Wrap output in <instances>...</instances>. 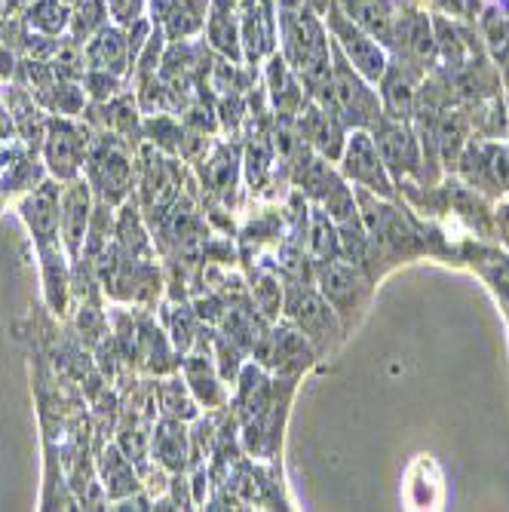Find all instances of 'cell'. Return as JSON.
I'll use <instances>...</instances> for the list:
<instances>
[{
    "label": "cell",
    "instance_id": "1",
    "mask_svg": "<svg viewBox=\"0 0 509 512\" xmlns=\"http://www.w3.org/2000/svg\"><path fill=\"white\" fill-rule=\"evenodd\" d=\"M83 178L89 181L96 200H105L111 206H120L123 200L132 197L135 188V160H132V145L117 132L96 129L92 132L89 157L83 166Z\"/></svg>",
    "mask_w": 509,
    "mask_h": 512
},
{
    "label": "cell",
    "instance_id": "2",
    "mask_svg": "<svg viewBox=\"0 0 509 512\" xmlns=\"http://www.w3.org/2000/svg\"><path fill=\"white\" fill-rule=\"evenodd\" d=\"M332 83L326 86V92L316 99L322 108H329L347 129H372L381 117H384V105L381 96L368 83L347 59L338 46L332 43Z\"/></svg>",
    "mask_w": 509,
    "mask_h": 512
},
{
    "label": "cell",
    "instance_id": "3",
    "mask_svg": "<svg viewBox=\"0 0 509 512\" xmlns=\"http://www.w3.org/2000/svg\"><path fill=\"white\" fill-rule=\"evenodd\" d=\"M283 310L295 329L313 344L316 356L329 353L341 338V319L332 304L319 295L316 286H307L301 279H292L283 292Z\"/></svg>",
    "mask_w": 509,
    "mask_h": 512
},
{
    "label": "cell",
    "instance_id": "4",
    "mask_svg": "<svg viewBox=\"0 0 509 512\" xmlns=\"http://www.w3.org/2000/svg\"><path fill=\"white\" fill-rule=\"evenodd\" d=\"M92 129L86 120L77 117H59L50 114L43 132V145H40V160L56 181H71L83 175L89 145H92Z\"/></svg>",
    "mask_w": 509,
    "mask_h": 512
},
{
    "label": "cell",
    "instance_id": "5",
    "mask_svg": "<svg viewBox=\"0 0 509 512\" xmlns=\"http://www.w3.org/2000/svg\"><path fill=\"white\" fill-rule=\"evenodd\" d=\"M338 169L350 184H359V188L368 194H375L381 200L396 197V181L378 154L372 129H350L347 132V145H344V154L338 160Z\"/></svg>",
    "mask_w": 509,
    "mask_h": 512
},
{
    "label": "cell",
    "instance_id": "6",
    "mask_svg": "<svg viewBox=\"0 0 509 512\" xmlns=\"http://www.w3.org/2000/svg\"><path fill=\"white\" fill-rule=\"evenodd\" d=\"M326 19V28H329V34H332V40H335V46L344 53V59L368 80V83H381L384 80V74H387V68H390V62H387V53H384V43H378L372 34H365L359 25H353L344 13H341V7L332 0V7H329V13L322 16Z\"/></svg>",
    "mask_w": 509,
    "mask_h": 512
},
{
    "label": "cell",
    "instance_id": "7",
    "mask_svg": "<svg viewBox=\"0 0 509 512\" xmlns=\"http://www.w3.org/2000/svg\"><path fill=\"white\" fill-rule=\"evenodd\" d=\"M252 356H255V362L261 368H270L280 378L295 381L298 375H304V371L313 365L316 350H313V344L295 329L292 322H280V325L270 322L264 338L252 350Z\"/></svg>",
    "mask_w": 509,
    "mask_h": 512
},
{
    "label": "cell",
    "instance_id": "8",
    "mask_svg": "<svg viewBox=\"0 0 509 512\" xmlns=\"http://www.w3.org/2000/svg\"><path fill=\"white\" fill-rule=\"evenodd\" d=\"M372 138L396 184H402L405 178L424 181V148H421L418 132L408 126V120H393L384 114L372 126Z\"/></svg>",
    "mask_w": 509,
    "mask_h": 512
},
{
    "label": "cell",
    "instance_id": "9",
    "mask_svg": "<svg viewBox=\"0 0 509 512\" xmlns=\"http://www.w3.org/2000/svg\"><path fill=\"white\" fill-rule=\"evenodd\" d=\"M19 215L28 227V234L34 240L37 249L43 246H56L62 243L59 237V221H62V181H56L53 175H46L37 188H31L22 203H19Z\"/></svg>",
    "mask_w": 509,
    "mask_h": 512
},
{
    "label": "cell",
    "instance_id": "10",
    "mask_svg": "<svg viewBox=\"0 0 509 512\" xmlns=\"http://www.w3.org/2000/svg\"><path fill=\"white\" fill-rule=\"evenodd\" d=\"M313 283H316L319 295L332 304V310L338 313L341 322H347L359 310L365 289H368L365 279H362V270L344 258L313 264Z\"/></svg>",
    "mask_w": 509,
    "mask_h": 512
},
{
    "label": "cell",
    "instance_id": "11",
    "mask_svg": "<svg viewBox=\"0 0 509 512\" xmlns=\"http://www.w3.org/2000/svg\"><path fill=\"white\" fill-rule=\"evenodd\" d=\"M181 365V353L172 347L166 329L154 313L135 310V368L148 371L154 378L175 375Z\"/></svg>",
    "mask_w": 509,
    "mask_h": 512
},
{
    "label": "cell",
    "instance_id": "12",
    "mask_svg": "<svg viewBox=\"0 0 509 512\" xmlns=\"http://www.w3.org/2000/svg\"><path fill=\"white\" fill-rule=\"evenodd\" d=\"M92 209H96V194H92L89 181L83 175L62 181V221H59V237L71 261L83 255L86 230L92 221Z\"/></svg>",
    "mask_w": 509,
    "mask_h": 512
},
{
    "label": "cell",
    "instance_id": "13",
    "mask_svg": "<svg viewBox=\"0 0 509 512\" xmlns=\"http://www.w3.org/2000/svg\"><path fill=\"white\" fill-rule=\"evenodd\" d=\"M298 135H301V142L307 148H313L316 154H322L326 160L338 163L341 154H344V145H347V126L329 111V108H322L319 102L307 99L301 114H298Z\"/></svg>",
    "mask_w": 509,
    "mask_h": 512
},
{
    "label": "cell",
    "instance_id": "14",
    "mask_svg": "<svg viewBox=\"0 0 509 512\" xmlns=\"http://www.w3.org/2000/svg\"><path fill=\"white\" fill-rule=\"evenodd\" d=\"M212 0H148V16L163 28L169 43L191 40L206 28Z\"/></svg>",
    "mask_w": 509,
    "mask_h": 512
},
{
    "label": "cell",
    "instance_id": "15",
    "mask_svg": "<svg viewBox=\"0 0 509 512\" xmlns=\"http://www.w3.org/2000/svg\"><path fill=\"white\" fill-rule=\"evenodd\" d=\"M191 457H194V442L184 421H175V417H160V421H154L151 460L157 467H163L169 476H178L191 467Z\"/></svg>",
    "mask_w": 509,
    "mask_h": 512
},
{
    "label": "cell",
    "instance_id": "16",
    "mask_svg": "<svg viewBox=\"0 0 509 512\" xmlns=\"http://www.w3.org/2000/svg\"><path fill=\"white\" fill-rule=\"evenodd\" d=\"M203 34L212 50L224 56L227 62H234V65L246 62L243 34H240V0H212Z\"/></svg>",
    "mask_w": 509,
    "mask_h": 512
},
{
    "label": "cell",
    "instance_id": "17",
    "mask_svg": "<svg viewBox=\"0 0 509 512\" xmlns=\"http://www.w3.org/2000/svg\"><path fill=\"white\" fill-rule=\"evenodd\" d=\"M181 378L191 387L194 399L203 408H224L227 405V381L221 378V371L212 359L209 350H191L181 356Z\"/></svg>",
    "mask_w": 509,
    "mask_h": 512
},
{
    "label": "cell",
    "instance_id": "18",
    "mask_svg": "<svg viewBox=\"0 0 509 512\" xmlns=\"http://www.w3.org/2000/svg\"><path fill=\"white\" fill-rule=\"evenodd\" d=\"M83 53H86V68H99V71L117 74L123 80L132 77L135 62H132L126 28H117V25L102 28L96 37L83 43Z\"/></svg>",
    "mask_w": 509,
    "mask_h": 512
},
{
    "label": "cell",
    "instance_id": "19",
    "mask_svg": "<svg viewBox=\"0 0 509 512\" xmlns=\"http://www.w3.org/2000/svg\"><path fill=\"white\" fill-rule=\"evenodd\" d=\"M240 34H243V56L246 62H258L261 56L276 53V16L270 0H240Z\"/></svg>",
    "mask_w": 509,
    "mask_h": 512
},
{
    "label": "cell",
    "instance_id": "20",
    "mask_svg": "<svg viewBox=\"0 0 509 512\" xmlns=\"http://www.w3.org/2000/svg\"><path fill=\"white\" fill-rule=\"evenodd\" d=\"M99 479H102L105 500H111V503L126 500L145 488L142 473H138V467L117 442H108L99 454Z\"/></svg>",
    "mask_w": 509,
    "mask_h": 512
},
{
    "label": "cell",
    "instance_id": "21",
    "mask_svg": "<svg viewBox=\"0 0 509 512\" xmlns=\"http://www.w3.org/2000/svg\"><path fill=\"white\" fill-rule=\"evenodd\" d=\"M114 243L126 258H154V243H151V230L148 218L138 209V200L129 197L117 206L114 218Z\"/></svg>",
    "mask_w": 509,
    "mask_h": 512
},
{
    "label": "cell",
    "instance_id": "22",
    "mask_svg": "<svg viewBox=\"0 0 509 512\" xmlns=\"http://www.w3.org/2000/svg\"><path fill=\"white\" fill-rule=\"evenodd\" d=\"M40 255V276H43V298L53 313H65L71 301V258L62 243L37 249Z\"/></svg>",
    "mask_w": 509,
    "mask_h": 512
},
{
    "label": "cell",
    "instance_id": "23",
    "mask_svg": "<svg viewBox=\"0 0 509 512\" xmlns=\"http://www.w3.org/2000/svg\"><path fill=\"white\" fill-rule=\"evenodd\" d=\"M267 86H270V102H273L276 114L295 120L301 114L307 96H304V86H301L298 74L283 59V53L267 56Z\"/></svg>",
    "mask_w": 509,
    "mask_h": 512
},
{
    "label": "cell",
    "instance_id": "24",
    "mask_svg": "<svg viewBox=\"0 0 509 512\" xmlns=\"http://www.w3.org/2000/svg\"><path fill=\"white\" fill-rule=\"evenodd\" d=\"M341 7V13L359 25L365 34H372L378 43H393L396 34V16H393V4L390 0H335Z\"/></svg>",
    "mask_w": 509,
    "mask_h": 512
},
{
    "label": "cell",
    "instance_id": "25",
    "mask_svg": "<svg viewBox=\"0 0 509 512\" xmlns=\"http://www.w3.org/2000/svg\"><path fill=\"white\" fill-rule=\"evenodd\" d=\"M270 393H273V387H270L267 371L258 362L243 365L240 387H237V411H240L243 424H252L270 411Z\"/></svg>",
    "mask_w": 509,
    "mask_h": 512
},
{
    "label": "cell",
    "instance_id": "26",
    "mask_svg": "<svg viewBox=\"0 0 509 512\" xmlns=\"http://www.w3.org/2000/svg\"><path fill=\"white\" fill-rule=\"evenodd\" d=\"M163 329H166L172 347L184 356V353H191L200 344L206 322L197 316L194 307L172 301V304H163Z\"/></svg>",
    "mask_w": 509,
    "mask_h": 512
},
{
    "label": "cell",
    "instance_id": "27",
    "mask_svg": "<svg viewBox=\"0 0 509 512\" xmlns=\"http://www.w3.org/2000/svg\"><path fill=\"white\" fill-rule=\"evenodd\" d=\"M154 393H157V408L163 417H175V421H184V424L200 417V402L194 399L191 387L184 384L181 371H175V375H163L154 384Z\"/></svg>",
    "mask_w": 509,
    "mask_h": 512
},
{
    "label": "cell",
    "instance_id": "28",
    "mask_svg": "<svg viewBox=\"0 0 509 512\" xmlns=\"http://www.w3.org/2000/svg\"><path fill=\"white\" fill-rule=\"evenodd\" d=\"M307 249H310V258L319 264V261H335L341 258V234H338V224L335 218L313 206L307 212Z\"/></svg>",
    "mask_w": 509,
    "mask_h": 512
},
{
    "label": "cell",
    "instance_id": "29",
    "mask_svg": "<svg viewBox=\"0 0 509 512\" xmlns=\"http://www.w3.org/2000/svg\"><path fill=\"white\" fill-rule=\"evenodd\" d=\"M22 22L28 31L46 37H65L71 25V4L68 0H34L31 7H25Z\"/></svg>",
    "mask_w": 509,
    "mask_h": 512
},
{
    "label": "cell",
    "instance_id": "30",
    "mask_svg": "<svg viewBox=\"0 0 509 512\" xmlns=\"http://www.w3.org/2000/svg\"><path fill=\"white\" fill-rule=\"evenodd\" d=\"M433 142H436V154H439V163L445 166V169H454L457 166V160H460V154H464V148H467V120H464V114H451V111H445L439 120H436V126H433Z\"/></svg>",
    "mask_w": 509,
    "mask_h": 512
},
{
    "label": "cell",
    "instance_id": "31",
    "mask_svg": "<svg viewBox=\"0 0 509 512\" xmlns=\"http://www.w3.org/2000/svg\"><path fill=\"white\" fill-rule=\"evenodd\" d=\"M414 102H418V89H414V80L405 71L387 68L384 80H381V105L384 114L393 120H408L414 111Z\"/></svg>",
    "mask_w": 509,
    "mask_h": 512
},
{
    "label": "cell",
    "instance_id": "32",
    "mask_svg": "<svg viewBox=\"0 0 509 512\" xmlns=\"http://www.w3.org/2000/svg\"><path fill=\"white\" fill-rule=\"evenodd\" d=\"M108 25H111L108 0H71L68 37H74L77 43H86V40H92Z\"/></svg>",
    "mask_w": 509,
    "mask_h": 512
},
{
    "label": "cell",
    "instance_id": "33",
    "mask_svg": "<svg viewBox=\"0 0 509 512\" xmlns=\"http://www.w3.org/2000/svg\"><path fill=\"white\" fill-rule=\"evenodd\" d=\"M184 129L172 114H145V123H142V138L151 142L160 154H169V157H178L181 154V142H184Z\"/></svg>",
    "mask_w": 509,
    "mask_h": 512
},
{
    "label": "cell",
    "instance_id": "34",
    "mask_svg": "<svg viewBox=\"0 0 509 512\" xmlns=\"http://www.w3.org/2000/svg\"><path fill=\"white\" fill-rule=\"evenodd\" d=\"M283 286H280V276L270 273V270H255L252 276V307L267 319L276 322L283 310Z\"/></svg>",
    "mask_w": 509,
    "mask_h": 512
},
{
    "label": "cell",
    "instance_id": "35",
    "mask_svg": "<svg viewBox=\"0 0 509 512\" xmlns=\"http://www.w3.org/2000/svg\"><path fill=\"white\" fill-rule=\"evenodd\" d=\"M83 89H86V96L89 102H108L114 99L120 89H126V80L117 77V74H108V71H99V68H86L83 74Z\"/></svg>",
    "mask_w": 509,
    "mask_h": 512
},
{
    "label": "cell",
    "instance_id": "36",
    "mask_svg": "<svg viewBox=\"0 0 509 512\" xmlns=\"http://www.w3.org/2000/svg\"><path fill=\"white\" fill-rule=\"evenodd\" d=\"M405 46L414 53V56H427V53H433V31H430V19L427 16H421V13H411L408 19H405Z\"/></svg>",
    "mask_w": 509,
    "mask_h": 512
},
{
    "label": "cell",
    "instance_id": "37",
    "mask_svg": "<svg viewBox=\"0 0 509 512\" xmlns=\"http://www.w3.org/2000/svg\"><path fill=\"white\" fill-rule=\"evenodd\" d=\"M111 25L117 28H132L138 19L148 16V0H108Z\"/></svg>",
    "mask_w": 509,
    "mask_h": 512
},
{
    "label": "cell",
    "instance_id": "38",
    "mask_svg": "<svg viewBox=\"0 0 509 512\" xmlns=\"http://www.w3.org/2000/svg\"><path fill=\"white\" fill-rule=\"evenodd\" d=\"M488 160H491V172H494L500 194H509V145L488 142Z\"/></svg>",
    "mask_w": 509,
    "mask_h": 512
},
{
    "label": "cell",
    "instance_id": "39",
    "mask_svg": "<svg viewBox=\"0 0 509 512\" xmlns=\"http://www.w3.org/2000/svg\"><path fill=\"white\" fill-rule=\"evenodd\" d=\"M494 221H497V230H500L503 243L509 246V200H503V203L494 209Z\"/></svg>",
    "mask_w": 509,
    "mask_h": 512
},
{
    "label": "cell",
    "instance_id": "40",
    "mask_svg": "<svg viewBox=\"0 0 509 512\" xmlns=\"http://www.w3.org/2000/svg\"><path fill=\"white\" fill-rule=\"evenodd\" d=\"M34 0H7V13L10 16H22L25 13V7H31Z\"/></svg>",
    "mask_w": 509,
    "mask_h": 512
},
{
    "label": "cell",
    "instance_id": "41",
    "mask_svg": "<svg viewBox=\"0 0 509 512\" xmlns=\"http://www.w3.org/2000/svg\"><path fill=\"white\" fill-rule=\"evenodd\" d=\"M307 7H310L316 16H326V13H329V7H332V0H307Z\"/></svg>",
    "mask_w": 509,
    "mask_h": 512
}]
</instances>
